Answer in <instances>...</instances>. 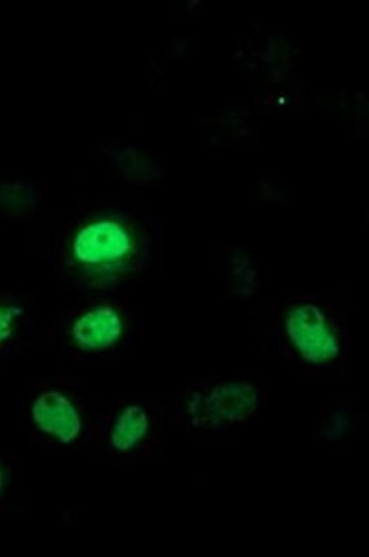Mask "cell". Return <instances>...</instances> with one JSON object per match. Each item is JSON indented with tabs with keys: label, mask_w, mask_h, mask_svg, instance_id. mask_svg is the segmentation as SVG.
<instances>
[{
	"label": "cell",
	"mask_w": 369,
	"mask_h": 557,
	"mask_svg": "<svg viewBox=\"0 0 369 557\" xmlns=\"http://www.w3.org/2000/svg\"><path fill=\"white\" fill-rule=\"evenodd\" d=\"M263 401L260 386L250 380H225L194 391L187 400L189 428L199 432H230L247 426Z\"/></svg>",
	"instance_id": "cell-3"
},
{
	"label": "cell",
	"mask_w": 369,
	"mask_h": 557,
	"mask_svg": "<svg viewBox=\"0 0 369 557\" xmlns=\"http://www.w3.org/2000/svg\"><path fill=\"white\" fill-rule=\"evenodd\" d=\"M33 418L45 434L64 444L74 442L83 430V421L76 408L58 391H47L37 397Z\"/></svg>",
	"instance_id": "cell-5"
},
{
	"label": "cell",
	"mask_w": 369,
	"mask_h": 557,
	"mask_svg": "<svg viewBox=\"0 0 369 557\" xmlns=\"http://www.w3.org/2000/svg\"><path fill=\"white\" fill-rule=\"evenodd\" d=\"M260 277L253 260L245 253H235L229 261L231 295L244 301L254 299L260 289Z\"/></svg>",
	"instance_id": "cell-7"
},
{
	"label": "cell",
	"mask_w": 369,
	"mask_h": 557,
	"mask_svg": "<svg viewBox=\"0 0 369 557\" xmlns=\"http://www.w3.org/2000/svg\"><path fill=\"white\" fill-rule=\"evenodd\" d=\"M5 488V474L2 466H0V497H2Z\"/></svg>",
	"instance_id": "cell-10"
},
{
	"label": "cell",
	"mask_w": 369,
	"mask_h": 557,
	"mask_svg": "<svg viewBox=\"0 0 369 557\" xmlns=\"http://www.w3.org/2000/svg\"><path fill=\"white\" fill-rule=\"evenodd\" d=\"M125 330L121 311L113 306L93 308L74 322L71 336L85 351H102L116 346Z\"/></svg>",
	"instance_id": "cell-4"
},
{
	"label": "cell",
	"mask_w": 369,
	"mask_h": 557,
	"mask_svg": "<svg viewBox=\"0 0 369 557\" xmlns=\"http://www.w3.org/2000/svg\"><path fill=\"white\" fill-rule=\"evenodd\" d=\"M356 430V418L345 409L331 410L315 432L318 442L329 445L345 443Z\"/></svg>",
	"instance_id": "cell-8"
},
{
	"label": "cell",
	"mask_w": 369,
	"mask_h": 557,
	"mask_svg": "<svg viewBox=\"0 0 369 557\" xmlns=\"http://www.w3.org/2000/svg\"><path fill=\"white\" fill-rule=\"evenodd\" d=\"M73 268L89 285L113 286L138 267L140 248L132 228L115 219H101L76 233L71 246Z\"/></svg>",
	"instance_id": "cell-1"
},
{
	"label": "cell",
	"mask_w": 369,
	"mask_h": 557,
	"mask_svg": "<svg viewBox=\"0 0 369 557\" xmlns=\"http://www.w3.org/2000/svg\"><path fill=\"white\" fill-rule=\"evenodd\" d=\"M151 412L140 404L123 407L110 430V444L120 455H132L145 446L153 430Z\"/></svg>",
	"instance_id": "cell-6"
},
{
	"label": "cell",
	"mask_w": 369,
	"mask_h": 557,
	"mask_svg": "<svg viewBox=\"0 0 369 557\" xmlns=\"http://www.w3.org/2000/svg\"><path fill=\"white\" fill-rule=\"evenodd\" d=\"M285 346L299 362L328 369L344 355V341L334 313L324 305L300 299L287 304L281 317Z\"/></svg>",
	"instance_id": "cell-2"
},
{
	"label": "cell",
	"mask_w": 369,
	"mask_h": 557,
	"mask_svg": "<svg viewBox=\"0 0 369 557\" xmlns=\"http://www.w3.org/2000/svg\"><path fill=\"white\" fill-rule=\"evenodd\" d=\"M21 313L22 310L16 307L0 305V342L5 341L12 335Z\"/></svg>",
	"instance_id": "cell-9"
}]
</instances>
